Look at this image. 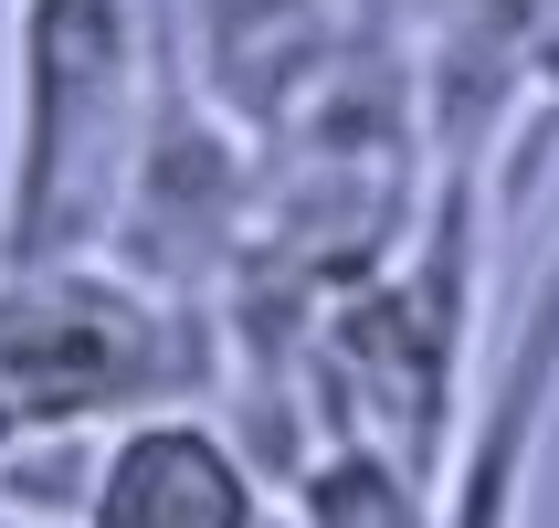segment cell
<instances>
[{
	"label": "cell",
	"instance_id": "obj_1",
	"mask_svg": "<svg viewBox=\"0 0 559 528\" xmlns=\"http://www.w3.org/2000/svg\"><path fill=\"white\" fill-rule=\"evenodd\" d=\"M138 169V22L127 0H11L0 106V265L95 254Z\"/></svg>",
	"mask_w": 559,
	"mask_h": 528
},
{
	"label": "cell",
	"instance_id": "obj_2",
	"mask_svg": "<svg viewBox=\"0 0 559 528\" xmlns=\"http://www.w3.org/2000/svg\"><path fill=\"white\" fill-rule=\"evenodd\" d=\"M0 380L32 434H117L127 412L201 391V349L169 285L117 275L95 254H53L0 265Z\"/></svg>",
	"mask_w": 559,
	"mask_h": 528
},
{
	"label": "cell",
	"instance_id": "obj_3",
	"mask_svg": "<svg viewBox=\"0 0 559 528\" xmlns=\"http://www.w3.org/2000/svg\"><path fill=\"white\" fill-rule=\"evenodd\" d=\"M74 528H275L253 444L201 402H158L127 412L117 434L95 444Z\"/></svg>",
	"mask_w": 559,
	"mask_h": 528
},
{
	"label": "cell",
	"instance_id": "obj_4",
	"mask_svg": "<svg viewBox=\"0 0 559 528\" xmlns=\"http://www.w3.org/2000/svg\"><path fill=\"white\" fill-rule=\"evenodd\" d=\"M22 434L32 423H22V402H11V380H0V486H11V466H22Z\"/></svg>",
	"mask_w": 559,
	"mask_h": 528
}]
</instances>
